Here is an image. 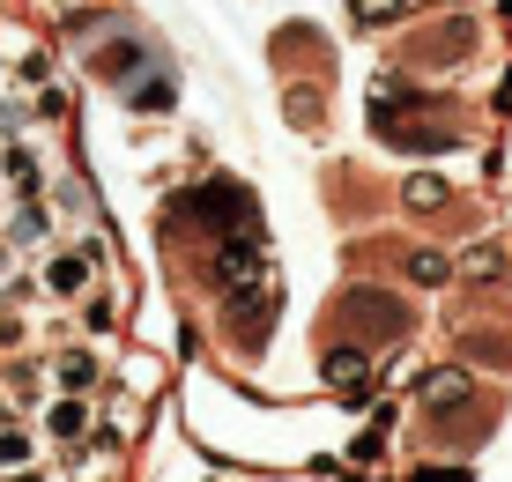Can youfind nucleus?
I'll list each match as a JSON object with an SVG mask.
<instances>
[{
	"label": "nucleus",
	"instance_id": "1",
	"mask_svg": "<svg viewBox=\"0 0 512 482\" xmlns=\"http://www.w3.org/2000/svg\"><path fill=\"white\" fill-rule=\"evenodd\" d=\"M0 178H8L15 201H38V156H30V149H15V141H8V149H0Z\"/></svg>",
	"mask_w": 512,
	"mask_h": 482
},
{
	"label": "nucleus",
	"instance_id": "2",
	"mask_svg": "<svg viewBox=\"0 0 512 482\" xmlns=\"http://www.w3.org/2000/svg\"><path fill=\"white\" fill-rule=\"evenodd\" d=\"M82 282H90V253H60V260H45V290L75 297Z\"/></svg>",
	"mask_w": 512,
	"mask_h": 482
},
{
	"label": "nucleus",
	"instance_id": "3",
	"mask_svg": "<svg viewBox=\"0 0 512 482\" xmlns=\"http://www.w3.org/2000/svg\"><path fill=\"white\" fill-rule=\"evenodd\" d=\"M149 60L141 45H112V52H97V82H134V67Z\"/></svg>",
	"mask_w": 512,
	"mask_h": 482
},
{
	"label": "nucleus",
	"instance_id": "4",
	"mask_svg": "<svg viewBox=\"0 0 512 482\" xmlns=\"http://www.w3.org/2000/svg\"><path fill=\"white\" fill-rule=\"evenodd\" d=\"M30 460V438L23 431H0V468H23Z\"/></svg>",
	"mask_w": 512,
	"mask_h": 482
},
{
	"label": "nucleus",
	"instance_id": "5",
	"mask_svg": "<svg viewBox=\"0 0 512 482\" xmlns=\"http://www.w3.org/2000/svg\"><path fill=\"white\" fill-rule=\"evenodd\" d=\"M75 431H82V408L60 401V408H52V438H75Z\"/></svg>",
	"mask_w": 512,
	"mask_h": 482
},
{
	"label": "nucleus",
	"instance_id": "6",
	"mask_svg": "<svg viewBox=\"0 0 512 482\" xmlns=\"http://www.w3.org/2000/svg\"><path fill=\"white\" fill-rule=\"evenodd\" d=\"M409 275H416V282H438V275H446V260H438V253H416Z\"/></svg>",
	"mask_w": 512,
	"mask_h": 482
},
{
	"label": "nucleus",
	"instance_id": "7",
	"mask_svg": "<svg viewBox=\"0 0 512 482\" xmlns=\"http://www.w3.org/2000/svg\"><path fill=\"white\" fill-rule=\"evenodd\" d=\"M60 379L67 386H90V356H60Z\"/></svg>",
	"mask_w": 512,
	"mask_h": 482
},
{
	"label": "nucleus",
	"instance_id": "8",
	"mask_svg": "<svg viewBox=\"0 0 512 482\" xmlns=\"http://www.w3.org/2000/svg\"><path fill=\"white\" fill-rule=\"evenodd\" d=\"M8 253H15V245H8V238H0V267H8Z\"/></svg>",
	"mask_w": 512,
	"mask_h": 482
},
{
	"label": "nucleus",
	"instance_id": "9",
	"mask_svg": "<svg viewBox=\"0 0 512 482\" xmlns=\"http://www.w3.org/2000/svg\"><path fill=\"white\" fill-rule=\"evenodd\" d=\"M23 482H38V475H23Z\"/></svg>",
	"mask_w": 512,
	"mask_h": 482
}]
</instances>
